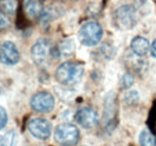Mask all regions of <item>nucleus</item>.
Returning <instances> with one entry per match:
<instances>
[{
    "instance_id": "1",
    "label": "nucleus",
    "mask_w": 156,
    "mask_h": 146,
    "mask_svg": "<svg viewBox=\"0 0 156 146\" xmlns=\"http://www.w3.org/2000/svg\"><path fill=\"white\" fill-rule=\"evenodd\" d=\"M84 74V66L76 61H65L55 71V79L61 85H76Z\"/></svg>"
},
{
    "instance_id": "2",
    "label": "nucleus",
    "mask_w": 156,
    "mask_h": 146,
    "mask_svg": "<svg viewBox=\"0 0 156 146\" xmlns=\"http://www.w3.org/2000/svg\"><path fill=\"white\" fill-rule=\"evenodd\" d=\"M103 36V29L98 22H87L84 23L79 31L78 40L85 47H95L100 43Z\"/></svg>"
},
{
    "instance_id": "3",
    "label": "nucleus",
    "mask_w": 156,
    "mask_h": 146,
    "mask_svg": "<svg viewBox=\"0 0 156 146\" xmlns=\"http://www.w3.org/2000/svg\"><path fill=\"white\" fill-rule=\"evenodd\" d=\"M114 24L119 30H131L136 26L137 20V11L135 6L132 5H122L118 7L113 13Z\"/></svg>"
},
{
    "instance_id": "4",
    "label": "nucleus",
    "mask_w": 156,
    "mask_h": 146,
    "mask_svg": "<svg viewBox=\"0 0 156 146\" xmlns=\"http://www.w3.org/2000/svg\"><path fill=\"white\" fill-rule=\"evenodd\" d=\"M54 140L60 146H76L79 141V130L72 123H60L54 129Z\"/></svg>"
},
{
    "instance_id": "5",
    "label": "nucleus",
    "mask_w": 156,
    "mask_h": 146,
    "mask_svg": "<svg viewBox=\"0 0 156 146\" xmlns=\"http://www.w3.org/2000/svg\"><path fill=\"white\" fill-rule=\"evenodd\" d=\"M54 106H55L54 96L47 91L36 92L30 98V107L36 113H41V114L51 113L54 109Z\"/></svg>"
},
{
    "instance_id": "6",
    "label": "nucleus",
    "mask_w": 156,
    "mask_h": 146,
    "mask_svg": "<svg viewBox=\"0 0 156 146\" xmlns=\"http://www.w3.org/2000/svg\"><path fill=\"white\" fill-rule=\"evenodd\" d=\"M28 130L34 138L46 140L52 134V123L43 117H34L28 122Z\"/></svg>"
},
{
    "instance_id": "7",
    "label": "nucleus",
    "mask_w": 156,
    "mask_h": 146,
    "mask_svg": "<svg viewBox=\"0 0 156 146\" xmlns=\"http://www.w3.org/2000/svg\"><path fill=\"white\" fill-rule=\"evenodd\" d=\"M98 111L90 107H83L79 108L75 114V120L78 125L84 129H90L95 127L98 123Z\"/></svg>"
},
{
    "instance_id": "8",
    "label": "nucleus",
    "mask_w": 156,
    "mask_h": 146,
    "mask_svg": "<svg viewBox=\"0 0 156 146\" xmlns=\"http://www.w3.org/2000/svg\"><path fill=\"white\" fill-rule=\"evenodd\" d=\"M51 53H52V44L48 38H40L31 47V59L36 65L44 64Z\"/></svg>"
},
{
    "instance_id": "9",
    "label": "nucleus",
    "mask_w": 156,
    "mask_h": 146,
    "mask_svg": "<svg viewBox=\"0 0 156 146\" xmlns=\"http://www.w3.org/2000/svg\"><path fill=\"white\" fill-rule=\"evenodd\" d=\"M20 59V50L12 41H5L0 46V61L5 65H16Z\"/></svg>"
},
{
    "instance_id": "10",
    "label": "nucleus",
    "mask_w": 156,
    "mask_h": 146,
    "mask_svg": "<svg viewBox=\"0 0 156 146\" xmlns=\"http://www.w3.org/2000/svg\"><path fill=\"white\" fill-rule=\"evenodd\" d=\"M130 48L133 54L140 57V56L148 54V52L150 50V43L145 37L136 36L132 38V41L130 43Z\"/></svg>"
},
{
    "instance_id": "11",
    "label": "nucleus",
    "mask_w": 156,
    "mask_h": 146,
    "mask_svg": "<svg viewBox=\"0 0 156 146\" xmlns=\"http://www.w3.org/2000/svg\"><path fill=\"white\" fill-rule=\"evenodd\" d=\"M23 7H24L27 16L31 19L40 18V16L43 11V7H42V4L40 0H24Z\"/></svg>"
},
{
    "instance_id": "12",
    "label": "nucleus",
    "mask_w": 156,
    "mask_h": 146,
    "mask_svg": "<svg viewBox=\"0 0 156 146\" xmlns=\"http://www.w3.org/2000/svg\"><path fill=\"white\" fill-rule=\"evenodd\" d=\"M61 12H62L61 9L58 7V6H47V7L43 9V11H42L39 19L41 20L42 24H49L53 20L59 18Z\"/></svg>"
},
{
    "instance_id": "13",
    "label": "nucleus",
    "mask_w": 156,
    "mask_h": 146,
    "mask_svg": "<svg viewBox=\"0 0 156 146\" xmlns=\"http://www.w3.org/2000/svg\"><path fill=\"white\" fill-rule=\"evenodd\" d=\"M73 49H75V43L72 40H65L62 41L60 44H59L58 49L55 52H58V56H70V55L73 53Z\"/></svg>"
},
{
    "instance_id": "14",
    "label": "nucleus",
    "mask_w": 156,
    "mask_h": 146,
    "mask_svg": "<svg viewBox=\"0 0 156 146\" xmlns=\"http://www.w3.org/2000/svg\"><path fill=\"white\" fill-rule=\"evenodd\" d=\"M139 145L140 146H156V138L155 135L148 130L143 129L139 133Z\"/></svg>"
},
{
    "instance_id": "15",
    "label": "nucleus",
    "mask_w": 156,
    "mask_h": 146,
    "mask_svg": "<svg viewBox=\"0 0 156 146\" xmlns=\"http://www.w3.org/2000/svg\"><path fill=\"white\" fill-rule=\"evenodd\" d=\"M17 9V0H0V12L2 15H13Z\"/></svg>"
},
{
    "instance_id": "16",
    "label": "nucleus",
    "mask_w": 156,
    "mask_h": 146,
    "mask_svg": "<svg viewBox=\"0 0 156 146\" xmlns=\"http://www.w3.org/2000/svg\"><path fill=\"white\" fill-rule=\"evenodd\" d=\"M139 99H140V95L137 90H130L124 96V102L127 106H136V104H138Z\"/></svg>"
},
{
    "instance_id": "17",
    "label": "nucleus",
    "mask_w": 156,
    "mask_h": 146,
    "mask_svg": "<svg viewBox=\"0 0 156 146\" xmlns=\"http://www.w3.org/2000/svg\"><path fill=\"white\" fill-rule=\"evenodd\" d=\"M15 140H16V133L13 130H10L2 135L0 146H15Z\"/></svg>"
},
{
    "instance_id": "18",
    "label": "nucleus",
    "mask_w": 156,
    "mask_h": 146,
    "mask_svg": "<svg viewBox=\"0 0 156 146\" xmlns=\"http://www.w3.org/2000/svg\"><path fill=\"white\" fill-rule=\"evenodd\" d=\"M135 83V78L131 73H125L122 77H121V80H120V86L122 89H130Z\"/></svg>"
},
{
    "instance_id": "19",
    "label": "nucleus",
    "mask_w": 156,
    "mask_h": 146,
    "mask_svg": "<svg viewBox=\"0 0 156 146\" xmlns=\"http://www.w3.org/2000/svg\"><path fill=\"white\" fill-rule=\"evenodd\" d=\"M7 119H9V116H7V111H6V109H5L4 107L0 106V130L6 126V123H7Z\"/></svg>"
},
{
    "instance_id": "20",
    "label": "nucleus",
    "mask_w": 156,
    "mask_h": 146,
    "mask_svg": "<svg viewBox=\"0 0 156 146\" xmlns=\"http://www.w3.org/2000/svg\"><path fill=\"white\" fill-rule=\"evenodd\" d=\"M7 26H9V20L5 17V15L0 12V28H7Z\"/></svg>"
},
{
    "instance_id": "21",
    "label": "nucleus",
    "mask_w": 156,
    "mask_h": 146,
    "mask_svg": "<svg viewBox=\"0 0 156 146\" xmlns=\"http://www.w3.org/2000/svg\"><path fill=\"white\" fill-rule=\"evenodd\" d=\"M150 54H151L153 57L156 59V38L151 42V44H150Z\"/></svg>"
},
{
    "instance_id": "22",
    "label": "nucleus",
    "mask_w": 156,
    "mask_h": 146,
    "mask_svg": "<svg viewBox=\"0 0 156 146\" xmlns=\"http://www.w3.org/2000/svg\"><path fill=\"white\" fill-rule=\"evenodd\" d=\"M1 139H2V135H0V141H1Z\"/></svg>"
},
{
    "instance_id": "23",
    "label": "nucleus",
    "mask_w": 156,
    "mask_h": 146,
    "mask_svg": "<svg viewBox=\"0 0 156 146\" xmlns=\"http://www.w3.org/2000/svg\"><path fill=\"white\" fill-rule=\"evenodd\" d=\"M0 93H1V88H0Z\"/></svg>"
}]
</instances>
